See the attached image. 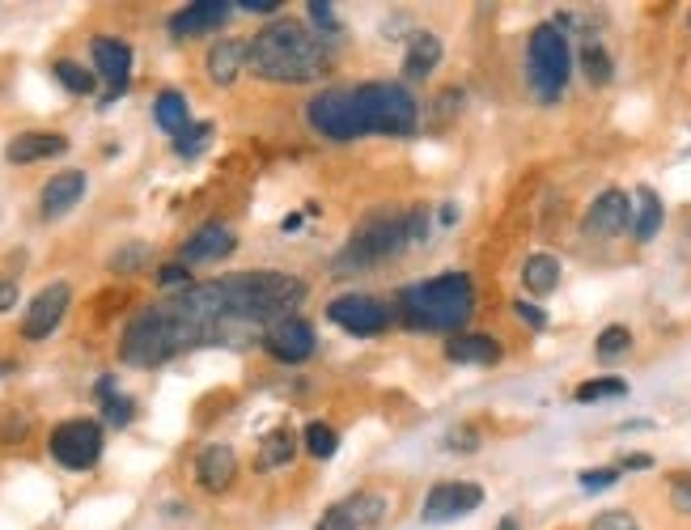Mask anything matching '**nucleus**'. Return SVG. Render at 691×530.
Masks as SVG:
<instances>
[{
	"mask_svg": "<svg viewBox=\"0 0 691 530\" xmlns=\"http://www.w3.org/2000/svg\"><path fill=\"white\" fill-rule=\"evenodd\" d=\"M484 505V488L475 480H441L420 500V522L424 527H445L463 514H475Z\"/></svg>",
	"mask_w": 691,
	"mask_h": 530,
	"instance_id": "1a4fd4ad",
	"label": "nucleus"
},
{
	"mask_svg": "<svg viewBox=\"0 0 691 530\" xmlns=\"http://www.w3.org/2000/svg\"><path fill=\"white\" fill-rule=\"evenodd\" d=\"M158 284L161 289H170V293H188L195 281H191L188 263H179V259H174V263H161L158 268Z\"/></svg>",
	"mask_w": 691,
	"mask_h": 530,
	"instance_id": "72a5a7b5",
	"label": "nucleus"
},
{
	"mask_svg": "<svg viewBox=\"0 0 691 530\" xmlns=\"http://www.w3.org/2000/svg\"><path fill=\"white\" fill-rule=\"evenodd\" d=\"M90 60H94L98 77L111 86V98L124 94L127 77H132V43L115 38V34H98L94 43H90Z\"/></svg>",
	"mask_w": 691,
	"mask_h": 530,
	"instance_id": "4468645a",
	"label": "nucleus"
},
{
	"mask_svg": "<svg viewBox=\"0 0 691 530\" xmlns=\"http://www.w3.org/2000/svg\"><path fill=\"white\" fill-rule=\"evenodd\" d=\"M441 446H445L450 454H475V450H479V429H472V425H454Z\"/></svg>",
	"mask_w": 691,
	"mask_h": 530,
	"instance_id": "f704fd0d",
	"label": "nucleus"
},
{
	"mask_svg": "<svg viewBox=\"0 0 691 530\" xmlns=\"http://www.w3.org/2000/svg\"><path fill=\"white\" fill-rule=\"evenodd\" d=\"M306 124L322 140H356L365 136L361 115H356V90L352 86H327L306 102Z\"/></svg>",
	"mask_w": 691,
	"mask_h": 530,
	"instance_id": "423d86ee",
	"label": "nucleus"
},
{
	"mask_svg": "<svg viewBox=\"0 0 691 530\" xmlns=\"http://www.w3.org/2000/svg\"><path fill=\"white\" fill-rule=\"evenodd\" d=\"M94 395H98V404H102V420H106V425L127 429V425L136 420V404H132L124 391L115 386V377H98Z\"/></svg>",
	"mask_w": 691,
	"mask_h": 530,
	"instance_id": "b1692460",
	"label": "nucleus"
},
{
	"mask_svg": "<svg viewBox=\"0 0 691 530\" xmlns=\"http://www.w3.org/2000/svg\"><path fill=\"white\" fill-rule=\"evenodd\" d=\"M293 450H297V437L293 429H272V433L259 441V454H254V467L259 471H281L293 463Z\"/></svg>",
	"mask_w": 691,
	"mask_h": 530,
	"instance_id": "a878e982",
	"label": "nucleus"
},
{
	"mask_svg": "<svg viewBox=\"0 0 691 530\" xmlns=\"http://www.w3.org/2000/svg\"><path fill=\"white\" fill-rule=\"evenodd\" d=\"M670 505L679 514H691V475H675L670 480Z\"/></svg>",
	"mask_w": 691,
	"mask_h": 530,
	"instance_id": "ea45409f",
	"label": "nucleus"
},
{
	"mask_svg": "<svg viewBox=\"0 0 691 530\" xmlns=\"http://www.w3.org/2000/svg\"><path fill=\"white\" fill-rule=\"evenodd\" d=\"M331 64L336 52L327 47V38L293 18L268 22L247 47V68L268 86H310L331 72Z\"/></svg>",
	"mask_w": 691,
	"mask_h": 530,
	"instance_id": "f257e3e1",
	"label": "nucleus"
},
{
	"mask_svg": "<svg viewBox=\"0 0 691 530\" xmlns=\"http://www.w3.org/2000/svg\"><path fill=\"white\" fill-rule=\"evenodd\" d=\"M590 530H641V522L632 518L628 509H607V514H598Z\"/></svg>",
	"mask_w": 691,
	"mask_h": 530,
	"instance_id": "4c0bfd02",
	"label": "nucleus"
},
{
	"mask_svg": "<svg viewBox=\"0 0 691 530\" xmlns=\"http://www.w3.org/2000/svg\"><path fill=\"white\" fill-rule=\"evenodd\" d=\"M72 306V284L68 281H52L47 289H38L34 293V302L26 306L22 314V340H47V336H56V327L64 323V314Z\"/></svg>",
	"mask_w": 691,
	"mask_h": 530,
	"instance_id": "9b49d317",
	"label": "nucleus"
},
{
	"mask_svg": "<svg viewBox=\"0 0 691 530\" xmlns=\"http://www.w3.org/2000/svg\"><path fill=\"white\" fill-rule=\"evenodd\" d=\"M356 90V115L365 136L382 132V136H411L420 127V102L404 81H365L352 86Z\"/></svg>",
	"mask_w": 691,
	"mask_h": 530,
	"instance_id": "39448f33",
	"label": "nucleus"
},
{
	"mask_svg": "<svg viewBox=\"0 0 691 530\" xmlns=\"http://www.w3.org/2000/svg\"><path fill=\"white\" fill-rule=\"evenodd\" d=\"M445 357L454 365H501L505 348L492 336H479V331H463V336H450L445 340Z\"/></svg>",
	"mask_w": 691,
	"mask_h": 530,
	"instance_id": "412c9836",
	"label": "nucleus"
},
{
	"mask_svg": "<svg viewBox=\"0 0 691 530\" xmlns=\"http://www.w3.org/2000/svg\"><path fill=\"white\" fill-rule=\"evenodd\" d=\"M234 480H238V454H234L229 446L213 441V446H204V450L195 454V484H200L204 493L220 497V493L234 488Z\"/></svg>",
	"mask_w": 691,
	"mask_h": 530,
	"instance_id": "dca6fc26",
	"label": "nucleus"
},
{
	"mask_svg": "<svg viewBox=\"0 0 691 530\" xmlns=\"http://www.w3.org/2000/svg\"><path fill=\"white\" fill-rule=\"evenodd\" d=\"M573 77V38L556 22H539L526 38V86L539 102H556Z\"/></svg>",
	"mask_w": 691,
	"mask_h": 530,
	"instance_id": "20e7f679",
	"label": "nucleus"
},
{
	"mask_svg": "<svg viewBox=\"0 0 691 530\" xmlns=\"http://www.w3.org/2000/svg\"><path fill=\"white\" fill-rule=\"evenodd\" d=\"M632 352V331L628 327H620V323H611V327H602L594 340V357L598 361H620V357H628Z\"/></svg>",
	"mask_w": 691,
	"mask_h": 530,
	"instance_id": "c85d7f7f",
	"label": "nucleus"
},
{
	"mask_svg": "<svg viewBox=\"0 0 691 530\" xmlns=\"http://www.w3.org/2000/svg\"><path fill=\"white\" fill-rule=\"evenodd\" d=\"M145 259H149V250L136 243V247H124V255H115V259H111V268H115V272H136Z\"/></svg>",
	"mask_w": 691,
	"mask_h": 530,
	"instance_id": "a19ab883",
	"label": "nucleus"
},
{
	"mask_svg": "<svg viewBox=\"0 0 691 530\" xmlns=\"http://www.w3.org/2000/svg\"><path fill=\"white\" fill-rule=\"evenodd\" d=\"M234 247H238V234H234L225 221H204L188 243L179 247V263L204 268V263H217V259H225V255H234Z\"/></svg>",
	"mask_w": 691,
	"mask_h": 530,
	"instance_id": "ddd939ff",
	"label": "nucleus"
},
{
	"mask_svg": "<svg viewBox=\"0 0 691 530\" xmlns=\"http://www.w3.org/2000/svg\"><path fill=\"white\" fill-rule=\"evenodd\" d=\"M306 13H310V22H315L318 31H331V26H336V9H331V4H322V0H310V4H306Z\"/></svg>",
	"mask_w": 691,
	"mask_h": 530,
	"instance_id": "37998d69",
	"label": "nucleus"
},
{
	"mask_svg": "<svg viewBox=\"0 0 691 530\" xmlns=\"http://www.w3.org/2000/svg\"><path fill=\"white\" fill-rule=\"evenodd\" d=\"M52 77L60 81L68 94H94L98 90L94 72H90L86 64H77V60H56L52 64Z\"/></svg>",
	"mask_w": 691,
	"mask_h": 530,
	"instance_id": "cd10ccee",
	"label": "nucleus"
},
{
	"mask_svg": "<svg viewBox=\"0 0 691 530\" xmlns=\"http://www.w3.org/2000/svg\"><path fill=\"white\" fill-rule=\"evenodd\" d=\"M327 318L348 336L370 340V336H382L395 323V311L386 302H377L374 293H340V297L327 302Z\"/></svg>",
	"mask_w": 691,
	"mask_h": 530,
	"instance_id": "6e6552de",
	"label": "nucleus"
},
{
	"mask_svg": "<svg viewBox=\"0 0 691 530\" xmlns=\"http://www.w3.org/2000/svg\"><path fill=\"white\" fill-rule=\"evenodd\" d=\"M18 306V281L13 277H0V314H9Z\"/></svg>",
	"mask_w": 691,
	"mask_h": 530,
	"instance_id": "c03bdc74",
	"label": "nucleus"
},
{
	"mask_svg": "<svg viewBox=\"0 0 691 530\" xmlns=\"http://www.w3.org/2000/svg\"><path fill=\"white\" fill-rule=\"evenodd\" d=\"M208 145H213V124H191L188 132H179V136H174V154L183 157V161L200 157Z\"/></svg>",
	"mask_w": 691,
	"mask_h": 530,
	"instance_id": "473e14b6",
	"label": "nucleus"
},
{
	"mask_svg": "<svg viewBox=\"0 0 691 530\" xmlns=\"http://www.w3.org/2000/svg\"><path fill=\"white\" fill-rule=\"evenodd\" d=\"M501 530H518V522H513V518H505V522H501Z\"/></svg>",
	"mask_w": 691,
	"mask_h": 530,
	"instance_id": "09e8293b",
	"label": "nucleus"
},
{
	"mask_svg": "<svg viewBox=\"0 0 691 530\" xmlns=\"http://www.w3.org/2000/svg\"><path fill=\"white\" fill-rule=\"evenodd\" d=\"M475 314V281L467 272H441L429 281H408L395 293V318L408 331L463 336Z\"/></svg>",
	"mask_w": 691,
	"mask_h": 530,
	"instance_id": "f03ea898",
	"label": "nucleus"
},
{
	"mask_svg": "<svg viewBox=\"0 0 691 530\" xmlns=\"http://www.w3.org/2000/svg\"><path fill=\"white\" fill-rule=\"evenodd\" d=\"M620 480V467H590L577 475V484L586 488V493H602V488H611Z\"/></svg>",
	"mask_w": 691,
	"mask_h": 530,
	"instance_id": "e433bc0d",
	"label": "nucleus"
},
{
	"mask_svg": "<svg viewBox=\"0 0 691 530\" xmlns=\"http://www.w3.org/2000/svg\"><path fill=\"white\" fill-rule=\"evenodd\" d=\"M281 229H284V234H297V229H302V217H297V213H293V217H284Z\"/></svg>",
	"mask_w": 691,
	"mask_h": 530,
	"instance_id": "de8ad7c7",
	"label": "nucleus"
},
{
	"mask_svg": "<svg viewBox=\"0 0 691 530\" xmlns=\"http://www.w3.org/2000/svg\"><path fill=\"white\" fill-rule=\"evenodd\" d=\"M513 314H518V318H522V327H531V331H543V327H547V314L539 311L534 302H526V297H518V302H513Z\"/></svg>",
	"mask_w": 691,
	"mask_h": 530,
	"instance_id": "58836bf2",
	"label": "nucleus"
},
{
	"mask_svg": "<svg viewBox=\"0 0 691 530\" xmlns=\"http://www.w3.org/2000/svg\"><path fill=\"white\" fill-rule=\"evenodd\" d=\"M628 225H632V200L628 191L620 188L598 191L594 200H590V208H586V217H581L586 238H594V243H611V238L628 234Z\"/></svg>",
	"mask_w": 691,
	"mask_h": 530,
	"instance_id": "f8f14e48",
	"label": "nucleus"
},
{
	"mask_svg": "<svg viewBox=\"0 0 691 530\" xmlns=\"http://www.w3.org/2000/svg\"><path fill=\"white\" fill-rule=\"evenodd\" d=\"M234 9H242V13H276L281 4L276 0H238Z\"/></svg>",
	"mask_w": 691,
	"mask_h": 530,
	"instance_id": "a18cd8bd",
	"label": "nucleus"
},
{
	"mask_svg": "<svg viewBox=\"0 0 691 530\" xmlns=\"http://www.w3.org/2000/svg\"><path fill=\"white\" fill-rule=\"evenodd\" d=\"M628 395V382L624 377H590L573 391L577 404H598V399H624Z\"/></svg>",
	"mask_w": 691,
	"mask_h": 530,
	"instance_id": "c756f323",
	"label": "nucleus"
},
{
	"mask_svg": "<svg viewBox=\"0 0 691 530\" xmlns=\"http://www.w3.org/2000/svg\"><path fill=\"white\" fill-rule=\"evenodd\" d=\"M229 13H234L229 0H191L179 13H170V34L174 38H195L204 31H217V26H225Z\"/></svg>",
	"mask_w": 691,
	"mask_h": 530,
	"instance_id": "f3484780",
	"label": "nucleus"
},
{
	"mask_svg": "<svg viewBox=\"0 0 691 530\" xmlns=\"http://www.w3.org/2000/svg\"><path fill=\"white\" fill-rule=\"evenodd\" d=\"M649 467H654V454H628L620 463V471H649Z\"/></svg>",
	"mask_w": 691,
	"mask_h": 530,
	"instance_id": "49530a36",
	"label": "nucleus"
},
{
	"mask_svg": "<svg viewBox=\"0 0 691 530\" xmlns=\"http://www.w3.org/2000/svg\"><path fill=\"white\" fill-rule=\"evenodd\" d=\"M344 505H348V514L356 518V527H361V530L377 527V522L386 518V500L377 497V493H352Z\"/></svg>",
	"mask_w": 691,
	"mask_h": 530,
	"instance_id": "2f4dec72",
	"label": "nucleus"
},
{
	"mask_svg": "<svg viewBox=\"0 0 691 530\" xmlns=\"http://www.w3.org/2000/svg\"><path fill=\"white\" fill-rule=\"evenodd\" d=\"M661 221H666V208H661V195L654 188H641L632 191V225L628 234L636 243H654L661 229Z\"/></svg>",
	"mask_w": 691,
	"mask_h": 530,
	"instance_id": "4be33fe9",
	"label": "nucleus"
},
{
	"mask_svg": "<svg viewBox=\"0 0 691 530\" xmlns=\"http://www.w3.org/2000/svg\"><path fill=\"white\" fill-rule=\"evenodd\" d=\"M47 454L60 463L64 471H94L102 459V425L90 416H72L60 420L52 437H47Z\"/></svg>",
	"mask_w": 691,
	"mask_h": 530,
	"instance_id": "0eeeda50",
	"label": "nucleus"
},
{
	"mask_svg": "<svg viewBox=\"0 0 691 530\" xmlns=\"http://www.w3.org/2000/svg\"><path fill=\"white\" fill-rule=\"evenodd\" d=\"M68 154V136L60 132H22L4 145V157L13 166H34V161H47V157H64Z\"/></svg>",
	"mask_w": 691,
	"mask_h": 530,
	"instance_id": "6ab92c4d",
	"label": "nucleus"
},
{
	"mask_svg": "<svg viewBox=\"0 0 691 530\" xmlns=\"http://www.w3.org/2000/svg\"><path fill=\"white\" fill-rule=\"evenodd\" d=\"M336 450H340V433H336L327 420H310V425H306V454L318 459V463H327Z\"/></svg>",
	"mask_w": 691,
	"mask_h": 530,
	"instance_id": "7c9ffc66",
	"label": "nucleus"
},
{
	"mask_svg": "<svg viewBox=\"0 0 691 530\" xmlns=\"http://www.w3.org/2000/svg\"><path fill=\"white\" fill-rule=\"evenodd\" d=\"M408 213H377V217L361 221L352 229V238L336 250L331 272L336 277H361V272H374V268L408 255Z\"/></svg>",
	"mask_w": 691,
	"mask_h": 530,
	"instance_id": "7ed1b4c3",
	"label": "nucleus"
},
{
	"mask_svg": "<svg viewBox=\"0 0 691 530\" xmlns=\"http://www.w3.org/2000/svg\"><path fill=\"white\" fill-rule=\"evenodd\" d=\"M556 284H560V259H556V255L539 250V255H531V259L522 263V289H526L531 297L556 293Z\"/></svg>",
	"mask_w": 691,
	"mask_h": 530,
	"instance_id": "5701e85b",
	"label": "nucleus"
},
{
	"mask_svg": "<svg viewBox=\"0 0 691 530\" xmlns=\"http://www.w3.org/2000/svg\"><path fill=\"white\" fill-rule=\"evenodd\" d=\"M31 433V420L26 416H4V425H0V441H22V437Z\"/></svg>",
	"mask_w": 691,
	"mask_h": 530,
	"instance_id": "79ce46f5",
	"label": "nucleus"
},
{
	"mask_svg": "<svg viewBox=\"0 0 691 530\" xmlns=\"http://www.w3.org/2000/svg\"><path fill=\"white\" fill-rule=\"evenodd\" d=\"M154 124H158L161 132H170V136L188 132L191 106H188V98H183V90H161V94L154 98Z\"/></svg>",
	"mask_w": 691,
	"mask_h": 530,
	"instance_id": "393cba45",
	"label": "nucleus"
},
{
	"mask_svg": "<svg viewBox=\"0 0 691 530\" xmlns=\"http://www.w3.org/2000/svg\"><path fill=\"white\" fill-rule=\"evenodd\" d=\"M441 56H445V43L438 34H411L408 47H404V81H429L441 68Z\"/></svg>",
	"mask_w": 691,
	"mask_h": 530,
	"instance_id": "aec40b11",
	"label": "nucleus"
},
{
	"mask_svg": "<svg viewBox=\"0 0 691 530\" xmlns=\"http://www.w3.org/2000/svg\"><path fill=\"white\" fill-rule=\"evenodd\" d=\"M581 72H586V81L590 86H611V77H615V64H611V52L598 43V38H590V43H581Z\"/></svg>",
	"mask_w": 691,
	"mask_h": 530,
	"instance_id": "bb28decb",
	"label": "nucleus"
},
{
	"mask_svg": "<svg viewBox=\"0 0 691 530\" xmlns=\"http://www.w3.org/2000/svg\"><path fill=\"white\" fill-rule=\"evenodd\" d=\"M247 38H217L213 47H208V56H204V72H208V81L220 86V90H229L238 77H242V68H247Z\"/></svg>",
	"mask_w": 691,
	"mask_h": 530,
	"instance_id": "a211bd4d",
	"label": "nucleus"
},
{
	"mask_svg": "<svg viewBox=\"0 0 691 530\" xmlns=\"http://www.w3.org/2000/svg\"><path fill=\"white\" fill-rule=\"evenodd\" d=\"M315 530H361V527H356V518L348 514L344 500H336V505H327V509L318 514Z\"/></svg>",
	"mask_w": 691,
	"mask_h": 530,
	"instance_id": "c9c22d12",
	"label": "nucleus"
},
{
	"mask_svg": "<svg viewBox=\"0 0 691 530\" xmlns=\"http://www.w3.org/2000/svg\"><path fill=\"white\" fill-rule=\"evenodd\" d=\"M272 361L281 365H306L310 357L318 352V336L310 327V318L302 314H288V318H276L268 331H263V343H259Z\"/></svg>",
	"mask_w": 691,
	"mask_h": 530,
	"instance_id": "9d476101",
	"label": "nucleus"
},
{
	"mask_svg": "<svg viewBox=\"0 0 691 530\" xmlns=\"http://www.w3.org/2000/svg\"><path fill=\"white\" fill-rule=\"evenodd\" d=\"M86 191H90L86 170H60L56 179H47V188L38 191V213H43V221L68 217L86 200Z\"/></svg>",
	"mask_w": 691,
	"mask_h": 530,
	"instance_id": "2eb2a0df",
	"label": "nucleus"
}]
</instances>
